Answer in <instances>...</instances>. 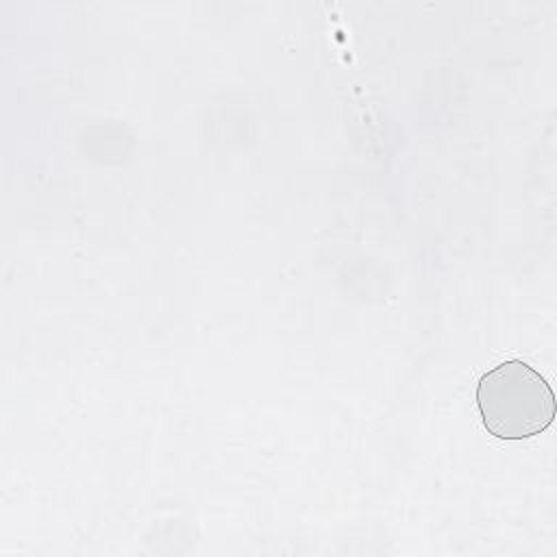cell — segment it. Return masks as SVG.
Masks as SVG:
<instances>
[{
  "instance_id": "6da1fadb",
  "label": "cell",
  "mask_w": 557,
  "mask_h": 557,
  "mask_svg": "<svg viewBox=\"0 0 557 557\" xmlns=\"http://www.w3.org/2000/svg\"><path fill=\"white\" fill-rule=\"evenodd\" d=\"M483 426L498 440L540 435L555 420V392L546 379L520 359H507L476 383Z\"/></svg>"
}]
</instances>
